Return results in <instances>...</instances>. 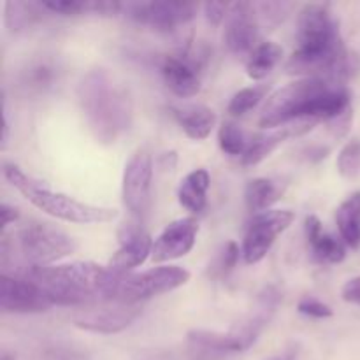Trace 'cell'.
I'll list each match as a JSON object with an SVG mask.
<instances>
[{"label": "cell", "instance_id": "35", "mask_svg": "<svg viewBox=\"0 0 360 360\" xmlns=\"http://www.w3.org/2000/svg\"><path fill=\"white\" fill-rule=\"evenodd\" d=\"M0 217H2V231H6L11 224H14V221L18 220L20 213H18L16 207H13V206H9V204L4 202L2 206H0Z\"/></svg>", "mask_w": 360, "mask_h": 360}, {"label": "cell", "instance_id": "34", "mask_svg": "<svg viewBox=\"0 0 360 360\" xmlns=\"http://www.w3.org/2000/svg\"><path fill=\"white\" fill-rule=\"evenodd\" d=\"M341 297H343V301L350 302V304L360 306V276L352 278L345 283L343 290H341Z\"/></svg>", "mask_w": 360, "mask_h": 360}, {"label": "cell", "instance_id": "17", "mask_svg": "<svg viewBox=\"0 0 360 360\" xmlns=\"http://www.w3.org/2000/svg\"><path fill=\"white\" fill-rule=\"evenodd\" d=\"M120 243H122V246L111 257L108 267L112 274L123 278L130 274V271L146 262L148 257H151L153 239L139 225H129L120 232Z\"/></svg>", "mask_w": 360, "mask_h": 360}, {"label": "cell", "instance_id": "27", "mask_svg": "<svg viewBox=\"0 0 360 360\" xmlns=\"http://www.w3.org/2000/svg\"><path fill=\"white\" fill-rule=\"evenodd\" d=\"M267 94L266 84H257V86H248L239 90L234 97L229 102V112L232 116H243L248 111H252L253 108L260 104L264 97Z\"/></svg>", "mask_w": 360, "mask_h": 360}, {"label": "cell", "instance_id": "10", "mask_svg": "<svg viewBox=\"0 0 360 360\" xmlns=\"http://www.w3.org/2000/svg\"><path fill=\"white\" fill-rule=\"evenodd\" d=\"M197 6L186 2H127L122 14L139 25L171 32L195 18Z\"/></svg>", "mask_w": 360, "mask_h": 360}, {"label": "cell", "instance_id": "23", "mask_svg": "<svg viewBox=\"0 0 360 360\" xmlns=\"http://www.w3.org/2000/svg\"><path fill=\"white\" fill-rule=\"evenodd\" d=\"M341 239L350 248L360 246V192L352 193L336 211Z\"/></svg>", "mask_w": 360, "mask_h": 360}, {"label": "cell", "instance_id": "2", "mask_svg": "<svg viewBox=\"0 0 360 360\" xmlns=\"http://www.w3.org/2000/svg\"><path fill=\"white\" fill-rule=\"evenodd\" d=\"M350 112V91L333 77H302L278 88L267 97L259 125L264 129L290 125L301 120L336 122Z\"/></svg>", "mask_w": 360, "mask_h": 360}, {"label": "cell", "instance_id": "4", "mask_svg": "<svg viewBox=\"0 0 360 360\" xmlns=\"http://www.w3.org/2000/svg\"><path fill=\"white\" fill-rule=\"evenodd\" d=\"M77 98L91 132L101 143H115L129 130L132 101L108 70H90L77 86Z\"/></svg>", "mask_w": 360, "mask_h": 360}, {"label": "cell", "instance_id": "7", "mask_svg": "<svg viewBox=\"0 0 360 360\" xmlns=\"http://www.w3.org/2000/svg\"><path fill=\"white\" fill-rule=\"evenodd\" d=\"M190 281V273L179 266H158L143 273H130L116 283L109 301L139 304L146 299L167 294Z\"/></svg>", "mask_w": 360, "mask_h": 360}, {"label": "cell", "instance_id": "3", "mask_svg": "<svg viewBox=\"0 0 360 360\" xmlns=\"http://www.w3.org/2000/svg\"><path fill=\"white\" fill-rule=\"evenodd\" d=\"M21 278L44 288L55 304L77 306L94 301H109L122 278L112 274L108 266L95 262L53 264L46 267H28Z\"/></svg>", "mask_w": 360, "mask_h": 360}, {"label": "cell", "instance_id": "28", "mask_svg": "<svg viewBox=\"0 0 360 360\" xmlns=\"http://www.w3.org/2000/svg\"><path fill=\"white\" fill-rule=\"evenodd\" d=\"M338 171L345 178H355L360 172V139H354L343 146L338 155Z\"/></svg>", "mask_w": 360, "mask_h": 360}, {"label": "cell", "instance_id": "25", "mask_svg": "<svg viewBox=\"0 0 360 360\" xmlns=\"http://www.w3.org/2000/svg\"><path fill=\"white\" fill-rule=\"evenodd\" d=\"M42 2H6V25L9 30L20 32L41 20Z\"/></svg>", "mask_w": 360, "mask_h": 360}, {"label": "cell", "instance_id": "36", "mask_svg": "<svg viewBox=\"0 0 360 360\" xmlns=\"http://www.w3.org/2000/svg\"><path fill=\"white\" fill-rule=\"evenodd\" d=\"M4 132H2V150H6L7 143H9V122H7L6 111H4Z\"/></svg>", "mask_w": 360, "mask_h": 360}, {"label": "cell", "instance_id": "13", "mask_svg": "<svg viewBox=\"0 0 360 360\" xmlns=\"http://www.w3.org/2000/svg\"><path fill=\"white\" fill-rule=\"evenodd\" d=\"M162 76L174 95L181 98L193 97L202 84V60L188 48L171 53L162 60Z\"/></svg>", "mask_w": 360, "mask_h": 360}, {"label": "cell", "instance_id": "6", "mask_svg": "<svg viewBox=\"0 0 360 360\" xmlns=\"http://www.w3.org/2000/svg\"><path fill=\"white\" fill-rule=\"evenodd\" d=\"M18 246L28 267H46L72 255L77 241L51 224L34 221L18 232Z\"/></svg>", "mask_w": 360, "mask_h": 360}, {"label": "cell", "instance_id": "5", "mask_svg": "<svg viewBox=\"0 0 360 360\" xmlns=\"http://www.w3.org/2000/svg\"><path fill=\"white\" fill-rule=\"evenodd\" d=\"M4 176L11 183L13 188H16L28 202L34 204L44 213L58 218V220L69 221V224H108L118 218V211L112 207L94 206V204L81 202L72 199L62 192H55L37 181L32 176L25 174L18 165L6 162L4 164Z\"/></svg>", "mask_w": 360, "mask_h": 360}, {"label": "cell", "instance_id": "26", "mask_svg": "<svg viewBox=\"0 0 360 360\" xmlns=\"http://www.w3.org/2000/svg\"><path fill=\"white\" fill-rule=\"evenodd\" d=\"M218 144L224 153L231 155V157H238V155L243 157L248 150L250 141L246 139L245 132L236 123L227 122L218 130Z\"/></svg>", "mask_w": 360, "mask_h": 360}, {"label": "cell", "instance_id": "32", "mask_svg": "<svg viewBox=\"0 0 360 360\" xmlns=\"http://www.w3.org/2000/svg\"><path fill=\"white\" fill-rule=\"evenodd\" d=\"M231 6L224 2H207L204 4V14L211 25H220L221 21L227 20V14Z\"/></svg>", "mask_w": 360, "mask_h": 360}, {"label": "cell", "instance_id": "16", "mask_svg": "<svg viewBox=\"0 0 360 360\" xmlns=\"http://www.w3.org/2000/svg\"><path fill=\"white\" fill-rule=\"evenodd\" d=\"M259 16H257L255 4L236 2L231 4L225 23V44L236 55L252 53L257 48L255 42L259 37Z\"/></svg>", "mask_w": 360, "mask_h": 360}, {"label": "cell", "instance_id": "30", "mask_svg": "<svg viewBox=\"0 0 360 360\" xmlns=\"http://www.w3.org/2000/svg\"><path fill=\"white\" fill-rule=\"evenodd\" d=\"M56 77V69L48 62H41L35 63L28 69L27 74V86L35 88V90H44V88H49L53 84Z\"/></svg>", "mask_w": 360, "mask_h": 360}, {"label": "cell", "instance_id": "22", "mask_svg": "<svg viewBox=\"0 0 360 360\" xmlns=\"http://www.w3.org/2000/svg\"><path fill=\"white\" fill-rule=\"evenodd\" d=\"M285 186L280 181H274L269 178H255L246 185L245 200L246 207L253 213H262V211L271 210L276 200L283 195Z\"/></svg>", "mask_w": 360, "mask_h": 360}, {"label": "cell", "instance_id": "19", "mask_svg": "<svg viewBox=\"0 0 360 360\" xmlns=\"http://www.w3.org/2000/svg\"><path fill=\"white\" fill-rule=\"evenodd\" d=\"M306 238H308L309 246H311V253L315 260L322 264H340L347 257V250H345L343 241L334 238L330 232L323 229L322 221L319 217L309 214L304 221Z\"/></svg>", "mask_w": 360, "mask_h": 360}, {"label": "cell", "instance_id": "15", "mask_svg": "<svg viewBox=\"0 0 360 360\" xmlns=\"http://www.w3.org/2000/svg\"><path fill=\"white\" fill-rule=\"evenodd\" d=\"M197 234H199V224L195 218L185 217L171 221L153 241L151 260L155 264H162L188 255L195 246Z\"/></svg>", "mask_w": 360, "mask_h": 360}, {"label": "cell", "instance_id": "14", "mask_svg": "<svg viewBox=\"0 0 360 360\" xmlns=\"http://www.w3.org/2000/svg\"><path fill=\"white\" fill-rule=\"evenodd\" d=\"M141 315L139 304L109 301L98 308H88L74 316V323L79 329L95 334H118L132 326L134 320Z\"/></svg>", "mask_w": 360, "mask_h": 360}, {"label": "cell", "instance_id": "31", "mask_svg": "<svg viewBox=\"0 0 360 360\" xmlns=\"http://www.w3.org/2000/svg\"><path fill=\"white\" fill-rule=\"evenodd\" d=\"M297 309L302 315L313 316V319H329V316H333L330 306L315 297H302L301 301H299Z\"/></svg>", "mask_w": 360, "mask_h": 360}, {"label": "cell", "instance_id": "24", "mask_svg": "<svg viewBox=\"0 0 360 360\" xmlns=\"http://www.w3.org/2000/svg\"><path fill=\"white\" fill-rule=\"evenodd\" d=\"M281 56H283V49L278 46L276 42H260L257 48L250 53L248 62H246V74L252 77L253 81H260L264 77L269 76L273 72L274 67L280 63Z\"/></svg>", "mask_w": 360, "mask_h": 360}, {"label": "cell", "instance_id": "11", "mask_svg": "<svg viewBox=\"0 0 360 360\" xmlns=\"http://www.w3.org/2000/svg\"><path fill=\"white\" fill-rule=\"evenodd\" d=\"M153 160L148 151L139 150L125 165L122 181V197L127 210L136 217L146 214L151 200Z\"/></svg>", "mask_w": 360, "mask_h": 360}, {"label": "cell", "instance_id": "12", "mask_svg": "<svg viewBox=\"0 0 360 360\" xmlns=\"http://www.w3.org/2000/svg\"><path fill=\"white\" fill-rule=\"evenodd\" d=\"M55 302L44 288L21 276L2 274L0 278V309L4 313H44Z\"/></svg>", "mask_w": 360, "mask_h": 360}, {"label": "cell", "instance_id": "1", "mask_svg": "<svg viewBox=\"0 0 360 360\" xmlns=\"http://www.w3.org/2000/svg\"><path fill=\"white\" fill-rule=\"evenodd\" d=\"M355 69L357 60L345 49L329 7L323 4L302 7L297 18V49L288 58L287 72L345 81Z\"/></svg>", "mask_w": 360, "mask_h": 360}, {"label": "cell", "instance_id": "9", "mask_svg": "<svg viewBox=\"0 0 360 360\" xmlns=\"http://www.w3.org/2000/svg\"><path fill=\"white\" fill-rule=\"evenodd\" d=\"M290 210H267L252 218L243 239V257L246 264H257L269 253L276 239L294 224Z\"/></svg>", "mask_w": 360, "mask_h": 360}, {"label": "cell", "instance_id": "21", "mask_svg": "<svg viewBox=\"0 0 360 360\" xmlns=\"http://www.w3.org/2000/svg\"><path fill=\"white\" fill-rule=\"evenodd\" d=\"M211 178L206 169H195L181 179L178 188V200L190 213H200L207 204V190Z\"/></svg>", "mask_w": 360, "mask_h": 360}, {"label": "cell", "instance_id": "18", "mask_svg": "<svg viewBox=\"0 0 360 360\" xmlns=\"http://www.w3.org/2000/svg\"><path fill=\"white\" fill-rule=\"evenodd\" d=\"M316 125V122L311 120H301V122H294L290 125H285L281 129L273 130L269 134H260L255 136L248 144V150L243 155V164L245 165H257L262 160H266L278 146H280L283 141H287L288 137L301 136V134L308 132L313 127Z\"/></svg>", "mask_w": 360, "mask_h": 360}, {"label": "cell", "instance_id": "37", "mask_svg": "<svg viewBox=\"0 0 360 360\" xmlns=\"http://www.w3.org/2000/svg\"><path fill=\"white\" fill-rule=\"evenodd\" d=\"M0 360H16V357H14L13 354H7V352H6V354H2V359H0Z\"/></svg>", "mask_w": 360, "mask_h": 360}, {"label": "cell", "instance_id": "8", "mask_svg": "<svg viewBox=\"0 0 360 360\" xmlns=\"http://www.w3.org/2000/svg\"><path fill=\"white\" fill-rule=\"evenodd\" d=\"M266 302H264L262 309L250 316L248 320L241 322V326L232 327L229 333H218V330H204L195 329L188 333V340L193 345L206 350L213 352H245L257 341L259 334L262 333L264 326L269 320L267 313L273 311L274 304L271 302V295H267Z\"/></svg>", "mask_w": 360, "mask_h": 360}, {"label": "cell", "instance_id": "29", "mask_svg": "<svg viewBox=\"0 0 360 360\" xmlns=\"http://www.w3.org/2000/svg\"><path fill=\"white\" fill-rule=\"evenodd\" d=\"M257 16H259L260 23L267 25V27H276L280 25L285 18L288 16L292 9L290 2H260L255 4Z\"/></svg>", "mask_w": 360, "mask_h": 360}, {"label": "cell", "instance_id": "33", "mask_svg": "<svg viewBox=\"0 0 360 360\" xmlns=\"http://www.w3.org/2000/svg\"><path fill=\"white\" fill-rule=\"evenodd\" d=\"M239 253H243V252H239L238 243L231 241L225 245L224 252H221V255H220L221 273H229V271L234 269L236 264H238V260H239Z\"/></svg>", "mask_w": 360, "mask_h": 360}, {"label": "cell", "instance_id": "20", "mask_svg": "<svg viewBox=\"0 0 360 360\" xmlns=\"http://www.w3.org/2000/svg\"><path fill=\"white\" fill-rule=\"evenodd\" d=\"M171 112L183 129V132L193 141L206 139L217 125V115L204 104L171 105Z\"/></svg>", "mask_w": 360, "mask_h": 360}]
</instances>
